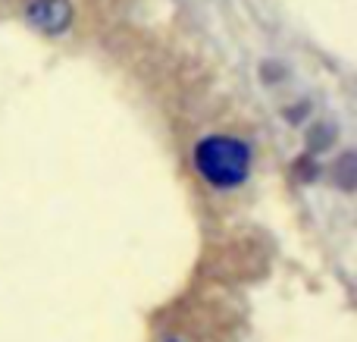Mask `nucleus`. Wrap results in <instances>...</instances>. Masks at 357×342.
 <instances>
[{
    "mask_svg": "<svg viewBox=\"0 0 357 342\" xmlns=\"http://www.w3.org/2000/svg\"><path fill=\"white\" fill-rule=\"evenodd\" d=\"M195 163L201 170V176L207 182H213L216 188H232L251 170V151L245 142L229 135H216L207 142L197 144L195 151Z\"/></svg>",
    "mask_w": 357,
    "mask_h": 342,
    "instance_id": "f257e3e1",
    "label": "nucleus"
},
{
    "mask_svg": "<svg viewBox=\"0 0 357 342\" xmlns=\"http://www.w3.org/2000/svg\"><path fill=\"white\" fill-rule=\"evenodd\" d=\"M69 19H73V10H69L66 0H35L29 6V22L35 29L47 31V35L63 31L69 25Z\"/></svg>",
    "mask_w": 357,
    "mask_h": 342,
    "instance_id": "f03ea898",
    "label": "nucleus"
}]
</instances>
